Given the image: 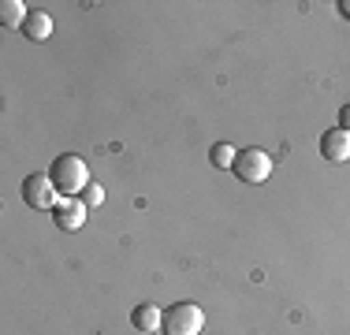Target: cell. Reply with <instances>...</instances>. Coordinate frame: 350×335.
<instances>
[{
	"label": "cell",
	"mask_w": 350,
	"mask_h": 335,
	"mask_svg": "<svg viewBox=\"0 0 350 335\" xmlns=\"http://www.w3.org/2000/svg\"><path fill=\"white\" fill-rule=\"evenodd\" d=\"M49 179L56 183V190H60L64 198H79L82 190L90 187V168L82 157H75V153H64V157H56L53 168H49Z\"/></svg>",
	"instance_id": "obj_1"
},
{
	"label": "cell",
	"mask_w": 350,
	"mask_h": 335,
	"mask_svg": "<svg viewBox=\"0 0 350 335\" xmlns=\"http://www.w3.org/2000/svg\"><path fill=\"white\" fill-rule=\"evenodd\" d=\"M23 201H27L30 209H38V213H56L64 194L56 190V183L49 179V172L45 175L38 172V175H27V179H23Z\"/></svg>",
	"instance_id": "obj_2"
},
{
	"label": "cell",
	"mask_w": 350,
	"mask_h": 335,
	"mask_svg": "<svg viewBox=\"0 0 350 335\" xmlns=\"http://www.w3.org/2000/svg\"><path fill=\"white\" fill-rule=\"evenodd\" d=\"M205 328V313L202 306H194V302H175V306L164 313V335H202Z\"/></svg>",
	"instance_id": "obj_3"
},
{
	"label": "cell",
	"mask_w": 350,
	"mask_h": 335,
	"mask_svg": "<svg viewBox=\"0 0 350 335\" xmlns=\"http://www.w3.org/2000/svg\"><path fill=\"white\" fill-rule=\"evenodd\" d=\"M235 175L246 183V187H261L265 179L272 175V157L265 149H243L235 161Z\"/></svg>",
	"instance_id": "obj_4"
},
{
	"label": "cell",
	"mask_w": 350,
	"mask_h": 335,
	"mask_svg": "<svg viewBox=\"0 0 350 335\" xmlns=\"http://www.w3.org/2000/svg\"><path fill=\"white\" fill-rule=\"evenodd\" d=\"M86 201L82 198H64L60 201V209L53 213V220H56V228L60 231H79L82 224H86Z\"/></svg>",
	"instance_id": "obj_5"
},
{
	"label": "cell",
	"mask_w": 350,
	"mask_h": 335,
	"mask_svg": "<svg viewBox=\"0 0 350 335\" xmlns=\"http://www.w3.org/2000/svg\"><path fill=\"white\" fill-rule=\"evenodd\" d=\"M321 157H328L332 164L350 161V131L332 127L328 134H321Z\"/></svg>",
	"instance_id": "obj_6"
},
{
	"label": "cell",
	"mask_w": 350,
	"mask_h": 335,
	"mask_svg": "<svg viewBox=\"0 0 350 335\" xmlns=\"http://www.w3.org/2000/svg\"><path fill=\"white\" fill-rule=\"evenodd\" d=\"M131 324L142 332V335H153V332H161L164 328V313H161V306H138L135 313H131Z\"/></svg>",
	"instance_id": "obj_7"
},
{
	"label": "cell",
	"mask_w": 350,
	"mask_h": 335,
	"mask_svg": "<svg viewBox=\"0 0 350 335\" xmlns=\"http://www.w3.org/2000/svg\"><path fill=\"white\" fill-rule=\"evenodd\" d=\"M23 38H30V41H45V38H53V15H45V12H30V15H27V23H23Z\"/></svg>",
	"instance_id": "obj_8"
},
{
	"label": "cell",
	"mask_w": 350,
	"mask_h": 335,
	"mask_svg": "<svg viewBox=\"0 0 350 335\" xmlns=\"http://www.w3.org/2000/svg\"><path fill=\"white\" fill-rule=\"evenodd\" d=\"M27 15H30V12H23V0H4V4H0V27H8V30H23Z\"/></svg>",
	"instance_id": "obj_9"
},
{
	"label": "cell",
	"mask_w": 350,
	"mask_h": 335,
	"mask_svg": "<svg viewBox=\"0 0 350 335\" xmlns=\"http://www.w3.org/2000/svg\"><path fill=\"white\" fill-rule=\"evenodd\" d=\"M209 161H213L216 168H235L239 149H235V146H228V142H220V146H213V149H209Z\"/></svg>",
	"instance_id": "obj_10"
},
{
	"label": "cell",
	"mask_w": 350,
	"mask_h": 335,
	"mask_svg": "<svg viewBox=\"0 0 350 335\" xmlns=\"http://www.w3.org/2000/svg\"><path fill=\"white\" fill-rule=\"evenodd\" d=\"M82 194H86V198H82V201H86V205H90V209H94V205H101V201H105V190H101V187H97V183H90V187H86V190H82Z\"/></svg>",
	"instance_id": "obj_11"
},
{
	"label": "cell",
	"mask_w": 350,
	"mask_h": 335,
	"mask_svg": "<svg viewBox=\"0 0 350 335\" xmlns=\"http://www.w3.org/2000/svg\"><path fill=\"white\" fill-rule=\"evenodd\" d=\"M339 127L350 131V105H343V112H339Z\"/></svg>",
	"instance_id": "obj_12"
},
{
	"label": "cell",
	"mask_w": 350,
	"mask_h": 335,
	"mask_svg": "<svg viewBox=\"0 0 350 335\" xmlns=\"http://www.w3.org/2000/svg\"><path fill=\"white\" fill-rule=\"evenodd\" d=\"M339 8H343V15H347V19H350V0H343V4H339Z\"/></svg>",
	"instance_id": "obj_13"
}]
</instances>
